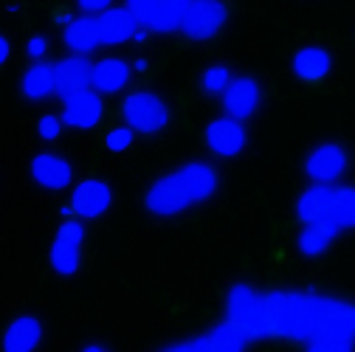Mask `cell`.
<instances>
[{"label":"cell","instance_id":"1","mask_svg":"<svg viewBox=\"0 0 355 352\" xmlns=\"http://www.w3.org/2000/svg\"><path fill=\"white\" fill-rule=\"evenodd\" d=\"M217 189H220V172L214 164L187 161L147 186L144 209L153 217H175L211 200Z\"/></svg>","mask_w":355,"mask_h":352},{"label":"cell","instance_id":"2","mask_svg":"<svg viewBox=\"0 0 355 352\" xmlns=\"http://www.w3.org/2000/svg\"><path fill=\"white\" fill-rule=\"evenodd\" d=\"M121 118L139 136H158L172 121V107L150 87H136L121 99Z\"/></svg>","mask_w":355,"mask_h":352},{"label":"cell","instance_id":"3","mask_svg":"<svg viewBox=\"0 0 355 352\" xmlns=\"http://www.w3.org/2000/svg\"><path fill=\"white\" fill-rule=\"evenodd\" d=\"M85 223L76 217H65L57 226L51 245H49V265L57 276H73L82 268V256H85Z\"/></svg>","mask_w":355,"mask_h":352},{"label":"cell","instance_id":"4","mask_svg":"<svg viewBox=\"0 0 355 352\" xmlns=\"http://www.w3.org/2000/svg\"><path fill=\"white\" fill-rule=\"evenodd\" d=\"M229 26V6L223 0H195L181 15V31L189 42H211Z\"/></svg>","mask_w":355,"mask_h":352},{"label":"cell","instance_id":"5","mask_svg":"<svg viewBox=\"0 0 355 352\" xmlns=\"http://www.w3.org/2000/svg\"><path fill=\"white\" fill-rule=\"evenodd\" d=\"M349 169V152L338 141H319L304 158V175L316 186H336Z\"/></svg>","mask_w":355,"mask_h":352},{"label":"cell","instance_id":"6","mask_svg":"<svg viewBox=\"0 0 355 352\" xmlns=\"http://www.w3.org/2000/svg\"><path fill=\"white\" fill-rule=\"evenodd\" d=\"M110 206H113V186L105 178H85L71 189L62 217H76L82 223H87V220L105 217Z\"/></svg>","mask_w":355,"mask_h":352},{"label":"cell","instance_id":"7","mask_svg":"<svg viewBox=\"0 0 355 352\" xmlns=\"http://www.w3.org/2000/svg\"><path fill=\"white\" fill-rule=\"evenodd\" d=\"M203 141H206V150L220 158V161H234L245 152L248 147V133H245V124L232 118V116H217L206 124L203 130Z\"/></svg>","mask_w":355,"mask_h":352},{"label":"cell","instance_id":"8","mask_svg":"<svg viewBox=\"0 0 355 352\" xmlns=\"http://www.w3.org/2000/svg\"><path fill=\"white\" fill-rule=\"evenodd\" d=\"M28 178L46 192H65L73 184V166L65 155L42 150L28 161Z\"/></svg>","mask_w":355,"mask_h":352},{"label":"cell","instance_id":"9","mask_svg":"<svg viewBox=\"0 0 355 352\" xmlns=\"http://www.w3.org/2000/svg\"><path fill=\"white\" fill-rule=\"evenodd\" d=\"M223 113L237 118V121H248L251 116H257V110L262 107V85L257 76L248 73H237L229 85V91L220 99Z\"/></svg>","mask_w":355,"mask_h":352},{"label":"cell","instance_id":"10","mask_svg":"<svg viewBox=\"0 0 355 352\" xmlns=\"http://www.w3.org/2000/svg\"><path fill=\"white\" fill-rule=\"evenodd\" d=\"M105 118V96L91 91L73 94L68 99H62V121L68 130H79V133H87V130L99 127V121Z\"/></svg>","mask_w":355,"mask_h":352},{"label":"cell","instance_id":"11","mask_svg":"<svg viewBox=\"0 0 355 352\" xmlns=\"http://www.w3.org/2000/svg\"><path fill=\"white\" fill-rule=\"evenodd\" d=\"M127 12L139 20V26H144L147 31L155 34H175L181 31V15L166 0H124Z\"/></svg>","mask_w":355,"mask_h":352},{"label":"cell","instance_id":"12","mask_svg":"<svg viewBox=\"0 0 355 352\" xmlns=\"http://www.w3.org/2000/svg\"><path fill=\"white\" fill-rule=\"evenodd\" d=\"M60 23H62V42H65L68 54L91 57L96 49H102V37H99L96 17L65 15V17H60Z\"/></svg>","mask_w":355,"mask_h":352},{"label":"cell","instance_id":"13","mask_svg":"<svg viewBox=\"0 0 355 352\" xmlns=\"http://www.w3.org/2000/svg\"><path fill=\"white\" fill-rule=\"evenodd\" d=\"M91 87H94V60L76 57V54L57 60V96L60 99L91 91Z\"/></svg>","mask_w":355,"mask_h":352},{"label":"cell","instance_id":"14","mask_svg":"<svg viewBox=\"0 0 355 352\" xmlns=\"http://www.w3.org/2000/svg\"><path fill=\"white\" fill-rule=\"evenodd\" d=\"M136 71H132L130 60L121 57H102L94 62V91L102 96H119L124 94Z\"/></svg>","mask_w":355,"mask_h":352},{"label":"cell","instance_id":"15","mask_svg":"<svg viewBox=\"0 0 355 352\" xmlns=\"http://www.w3.org/2000/svg\"><path fill=\"white\" fill-rule=\"evenodd\" d=\"M20 96L26 102H46L57 96V62H28L20 73Z\"/></svg>","mask_w":355,"mask_h":352},{"label":"cell","instance_id":"16","mask_svg":"<svg viewBox=\"0 0 355 352\" xmlns=\"http://www.w3.org/2000/svg\"><path fill=\"white\" fill-rule=\"evenodd\" d=\"M99 26V37H102V46H124V42H136L141 26L139 20L127 12V6H113L105 15L96 17Z\"/></svg>","mask_w":355,"mask_h":352},{"label":"cell","instance_id":"17","mask_svg":"<svg viewBox=\"0 0 355 352\" xmlns=\"http://www.w3.org/2000/svg\"><path fill=\"white\" fill-rule=\"evenodd\" d=\"M42 322L31 313L15 316L3 330V352H37L42 344Z\"/></svg>","mask_w":355,"mask_h":352},{"label":"cell","instance_id":"18","mask_svg":"<svg viewBox=\"0 0 355 352\" xmlns=\"http://www.w3.org/2000/svg\"><path fill=\"white\" fill-rule=\"evenodd\" d=\"M291 71H293V76L299 82H307V85L322 82L333 71V54L324 46H304V49H299L293 54Z\"/></svg>","mask_w":355,"mask_h":352},{"label":"cell","instance_id":"19","mask_svg":"<svg viewBox=\"0 0 355 352\" xmlns=\"http://www.w3.org/2000/svg\"><path fill=\"white\" fill-rule=\"evenodd\" d=\"M333 195H336V186H316V184H310V189H304L299 195V200H296L299 223L307 226V223H316V220H330Z\"/></svg>","mask_w":355,"mask_h":352},{"label":"cell","instance_id":"20","mask_svg":"<svg viewBox=\"0 0 355 352\" xmlns=\"http://www.w3.org/2000/svg\"><path fill=\"white\" fill-rule=\"evenodd\" d=\"M341 234V229L333 223V220H316V223H307L299 237H296V248L304 256H322L333 248L336 237Z\"/></svg>","mask_w":355,"mask_h":352},{"label":"cell","instance_id":"21","mask_svg":"<svg viewBox=\"0 0 355 352\" xmlns=\"http://www.w3.org/2000/svg\"><path fill=\"white\" fill-rule=\"evenodd\" d=\"M257 301H259V293L251 285H243V282L232 285L226 293V322L245 330V324L251 322V316L257 310Z\"/></svg>","mask_w":355,"mask_h":352},{"label":"cell","instance_id":"22","mask_svg":"<svg viewBox=\"0 0 355 352\" xmlns=\"http://www.w3.org/2000/svg\"><path fill=\"white\" fill-rule=\"evenodd\" d=\"M330 220L341 231H352L355 229V186H336Z\"/></svg>","mask_w":355,"mask_h":352},{"label":"cell","instance_id":"23","mask_svg":"<svg viewBox=\"0 0 355 352\" xmlns=\"http://www.w3.org/2000/svg\"><path fill=\"white\" fill-rule=\"evenodd\" d=\"M234 76L237 73H232L229 65H206L200 71V76H198V85H200V91L206 96H220L223 99V94L229 91V85H232Z\"/></svg>","mask_w":355,"mask_h":352},{"label":"cell","instance_id":"24","mask_svg":"<svg viewBox=\"0 0 355 352\" xmlns=\"http://www.w3.org/2000/svg\"><path fill=\"white\" fill-rule=\"evenodd\" d=\"M304 346H307V352H355V338L338 335V333H324V335L310 338Z\"/></svg>","mask_w":355,"mask_h":352},{"label":"cell","instance_id":"25","mask_svg":"<svg viewBox=\"0 0 355 352\" xmlns=\"http://www.w3.org/2000/svg\"><path fill=\"white\" fill-rule=\"evenodd\" d=\"M136 130L127 127V124H119V127H110L105 133V150L113 152V155H121L127 150H132V144H136Z\"/></svg>","mask_w":355,"mask_h":352},{"label":"cell","instance_id":"26","mask_svg":"<svg viewBox=\"0 0 355 352\" xmlns=\"http://www.w3.org/2000/svg\"><path fill=\"white\" fill-rule=\"evenodd\" d=\"M62 130H65V121H62V113H42L34 124V133L40 141H46V144H54L60 136H62Z\"/></svg>","mask_w":355,"mask_h":352},{"label":"cell","instance_id":"27","mask_svg":"<svg viewBox=\"0 0 355 352\" xmlns=\"http://www.w3.org/2000/svg\"><path fill=\"white\" fill-rule=\"evenodd\" d=\"M158 352H217L211 335H198L192 341H178V344H169V346H161Z\"/></svg>","mask_w":355,"mask_h":352},{"label":"cell","instance_id":"28","mask_svg":"<svg viewBox=\"0 0 355 352\" xmlns=\"http://www.w3.org/2000/svg\"><path fill=\"white\" fill-rule=\"evenodd\" d=\"M49 51H51V42L46 34H31L26 39V57L31 62H46L49 60Z\"/></svg>","mask_w":355,"mask_h":352},{"label":"cell","instance_id":"29","mask_svg":"<svg viewBox=\"0 0 355 352\" xmlns=\"http://www.w3.org/2000/svg\"><path fill=\"white\" fill-rule=\"evenodd\" d=\"M79 15H87V17H99L105 15L107 9H113V0H73Z\"/></svg>","mask_w":355,"mask_h":352},{"label":"cell","instance_id":"30","mask_svg":"<svg viewBox=\"0 0 355 352\" xmlns=\"http://www.w3.org/2000/svg\"><path fill=\"white\" fill-rule=\"evenodd\" d=\"M9 54H12V39L9 37H3V39H0V62H9Z\"/></svg>","mask_w":355,"mask_h":352},{"label":"cell","instance_id":"31","mask_svg":"<svg viewBox=\"0 0 355 352\" xmlns=\"http://www.w3.org/2000/svg\"><path fill=\"white\" fill-rule=\"evenodd\" d=\"M132 71H136V73L150 71V60L147 57H136V60H132Z\"/></svg>","mask_w":355,"mask_h":352},{"label":"cell","instance_id":"32","mask_svg":"<svg viewBox=\"0 0 355 352\" xmlns=\"http://www.w3.org/2000/svg\"><path fill=\"white\" fill-rule=\"evenodd\" d=\"M79 352H110V349H107L105 344H96V341H94V344H85Z\"/></svg>","mask_w":355,"mask_h":352},{"label":"cell","instance_id":"33","mask_svg":"<svg viewBox=\"0 0 355 352\" xmlns=\"http://www.w3.org/2000/svg\"><path fill=\"white\" fill-rule=\"evenodd\" d=\"M166 3H172L178 12H184L187 6H192V3H195V0H166Z\"/></svg>","mask_w":355,"mask_h":352}]
</instances>
